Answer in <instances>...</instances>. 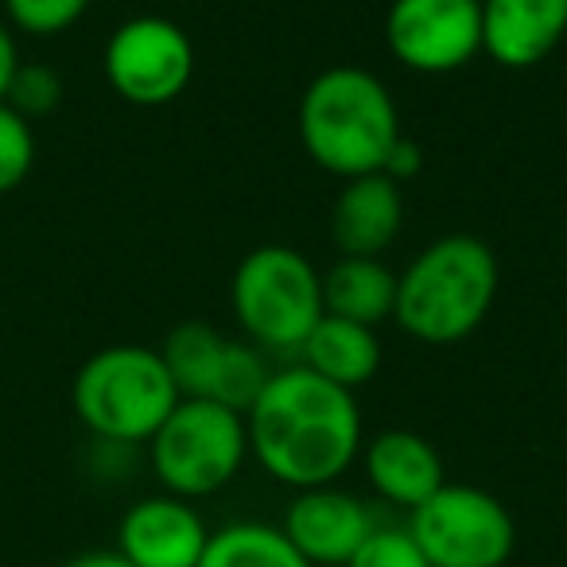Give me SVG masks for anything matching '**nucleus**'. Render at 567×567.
I'll list each match as a JSON object with an SVG mask.
<instances>
[{"label": "nucleus", "instance_id": "nucleus-1", "mask_svg": "<svg viewBox=\"0 0 567 567\" xmlns=\"http://www.w3.org/2000/svg\"><path fill=\"white\" fill-rule=\"evenodd\" d=\"M249 455L288 489L334 486L362 455V409L354 393L308 365L272 370L245 412Z\"/></svg>", "mask_w": 567, "mask_h": 567}, {"label": "nucleus", "instance_id": "nucleus-2", "mask_svg": "<svg viewBox=\"0 0 567 567\" xmlns=\"http://www.w3.org/2000/svg\"><path fill=\"white\" fill-rule=\"evenodd\" d=\"M497 280V257L482 237H435L396 272L393 323L424 347H455L486 323Z\"/></svg>", "mask_w": 567, "mask_h": 567}, {"label": "nucleus", "instance_id": "nucleus-3", "mask_svg": "<svg viewBox=\"0 0 567 567\" xmlns=\"http://www.w3.org/2000/svg\"><path fill=\"white\" fill-rule=\"evenodd\" d=\"M401 110L365 66H327L300 97V144L311 164L342 183L385 167L401 141Z\"/></svg>", "mask_w": 567, "mask_h": 567}, {"label": "nucleus", "instance_id": "nucleus-4", "mask_svg": "<svg viewBox=\"0 0 567 567\" xmlns=\"http://www.w3.org/2000/svg\"><path fill=\"white\" fill-rule=\"evenodd\" d=\"M179 401L183 396L159 350L136 342L97 350L82 362L71 385V404L82 427L97 443L117 447L148 443Z\"/></svg>", "mask_w": 567, "mask_h": 567}, {"label": "nucleus", "instance_id": "nucleus-5", "mask_svg": "<svg viewBox=\"0 0 567 567\" xmlns=\"http://www.w3.org/2000/svg\"><path fill=\"white\" fill-rule=\"evenodd\" d=\"M234 319L265 354H300L323 319V276L292 245H257L229 276Z\"/></svg>", "mask_w": 567, "mask_h": 567}, {"label": "nucleus", "instance_id": "nucleus-6", "mask_svg": "<svg viewBox=\"0 0 567 567\" xmlns=\"http://www.w3.org/2000/svg\"><path fill=\"white\" fill-rule=\"evenodd\" d=\"M245 458H249L245 416L214 401L183 396L148 440V463L156 482L164 486V494L187 497V502L226 489L241 474Z\"/></svg>", "mask_w": 567, "mask_h": 567}, {"label": "nucleus", "instance_id": "nucleus-7", "mask_svg": "<svg viewBox=\"0 0 567 567\" xmlns=\"http://www.w3.org/2000/svg\"><path fill=\"white\" fill-rule=\"evenodd\" d=\"M404 528L432 567H505L517 548V525L502 497L466 482H443Z\"/></svg>", "mask_w": 567, "mask_h": 567}, {"label": "nucleus", "instance_id": "nucleus-8", "mask_svg": "<svg viewBox=\"0 0 567 567\" xmlns=\"http://www.w3.org/2000/svg\"><path fill=\"white\" fill-rule=\"evenodd\" d=\"M167 373H172L179 396L190 401H214L234 412H249L260 396L265 381L272 378L268 358L249 339H229L214 323H179L159 347Z\"/></svg>", "mask_w": 567, "mask_h": 567}, {"label": "nucleus", "instance_id": "nucleus-9", "mask_svg": "<svg viewBox=\"0 0 567 567\" xmlns=\"http://www.w3.org/2000/svg\"><path fill=\"white\" fill-rule=\"evenodd\" d=\"M113 94L141 110L175 102L195 79V43L167 17H133L117 24L102 55Z\"/></svg>", "mask_w": 567, "mask_h": 567}, {"label": "nucleus", "instance_id": "nucleus-10", "mask_svg": "<svg viewBox=\"0 0 567 567\" xmlns=\"http://www.w3.org/2000/svg\"><path fill=\"white\" fill-rule=\"evenodd\" d=\"M385 43L416 74H455L482 55V0H393Z\"/></svg>", "mask_w": 567, "mask_h": 567}, {"label": "nucleus", "instance_id": "nucleus-11", "mask_svg": "<svg viewBox=\"0 0 567 567\" xmlns=\"http://www.w3.org/2000/svg\"><path fill=\"white\" fill-rule=\"evenodd\" d=\"M280 528L311 567H347L373 536L378 517L362 497L334 482V486L296 489Z\"/></svg>", "mask_w": 567, "mask_h": 567}, {"label": "nucleus", "instance_id": "nucleus-12", "mask_svg": "<svg viewBox=\"0 0 567 567\" xmlns=\"http://www.w3.org/2000/svg\"><path fill=\"white\" fill-rule=\"evenodd\" d=\"M210 540L195 502L175 494L141 497L117 525V551L133 567H198Z\"/></svg>", "mask_w": 567, "mask_h": 567}, {"label": "nucleus", "instance_id": "nucleus-13", "mask_svg": "<svg viewBox=\"0 0 567 567\" xmlns=\"http://www.w3.org/2000/svg\"><path fill=\"white\" fill-rule=\"evenodd\" d=\"M567 35V0H482V55L505 71L540 66Z\"/></svg>", "mask_w": 567, "mask_h": 567}, {"label": "nucleus", "instance_id": "nucleus-14", "mask_svg": "<svg viewBox=\"0 0 567 567\" xmlns=\"http://www.w3.org/2000/svg\"><path fill=\"white\" fill-rule=\"evenodd\" d=\"M362 466L373 494L409 513L447 482L435 443L420 432H409V427H389V432L373 435L370 443H362Z\"/></svg>", "mask_w": 567, "mask_h": 567}, {"label": "nucleus", "instance_id": "nucleus-15", "mask_svg": "<svg viewBox=\"0 0 567 567\" xmlns=\"http://www.w3.org/2000/svg\"><path fill=\"white\" fill-rule=\"evenodd\" d=\"M404 226V190L385 172L347 179L331 206V237L342 257H385Z\"/></svg>", "mask_w": 567, "mask_h": 567}, {"label": "nucleus", "instance_id": "nucleus-16", "mask_svg": "<svg viewBox=\"0 0 567 567\" xmlns=\"http://www.w3.org/2000/svg\"><path fill=\"white\" fill-rule=\"evenodd\" d=\"M381 358H385V347L378 339V327L350 323V319L327 316V311L300 347V365L350 393L378 378Z\"/></svg>", "mask_w": 567, "mask_h": 567}, {"label": "nucleus", "instance_id": "nucleus-17", "mask_svg": "<svg viewBox=\"0 0 567 567\" xmlns=\"http://www.w3.org/2000/svg\"><path fill=\"white\" fill-rule=\"evenodd\" d=\"M396 272L381 257H339L323 272V311L350 323L378 327L393 319Z\"/></svg>", "mask_w": 567, "mask_h": 567}, {"label": "nucleus", "instance_id": "nucleus-18", "mask_svg": "<svg viewBox=\"0 0 567 567\" xmlns=\"http://www.w3.org/2000/svg\"><path fill=\"white\" fill-rule=\"evenodd\" d=\"M198 567H311L280 525L265 520H234L206 540Z\"/></svg>", "mask_w": 567, "mask_h": 567}, {"label": "nucleus", "instance_id": "nucleus-19", "mask_svg": "<svg viewBox=\"0 0 567 567\" xmlns=\"http://www.w3.org/2000/svg\"><path fill=\"white\" fill-rule=\"evenodd\" d=\"M94 0H4V20L24 35H63L90 12Z\"/></svg>", "mask_w": 567, "mask_h": 567}, {"label": "nucleus", "instance_id": "nucleus-20", "mask_svg": "<svg viewBox=\"0 0 567 567\" xmlns=\"http://www.w3.org/2000/svg\"><path fill=\"white\" fill-rule=\"evenodd\" d=\"M35 167V128L12 105L0 102V195L28 183Z\"/></svg>", "mask_w": 567, "mask_h": 567}, {"label": "nucleus", "instance_id": "nucleus-21", "mask_svg": "<svg viewBox=\"0 0 567 567\" xmlns=\"http://www.w3.org/2000/svg\"><path fill=\"white\" fill-rule=\"evenodd\" d=\"M59 102H63V79H59V71H51L43 63L17 66V79H12L4 105H12L24 121H40L51 117L59 110Z\"/></svg>", "mask_w": 567, "mask_h": 567}, {"label": "nucleus", "instance_id": "nucleus-22", "mask_svg": "<svg viewBox=\"0 0 567 567\" xmlns=\"http://www.w3.org/2000/svg\"><path fill=\"white\" fill-rule=\"evenodd\" d=\"M347 567H432V564H427V556L416 548L409 528L378 525Z\"/></svg>", "mask_w": 567, "mask_h": 567}, {"label": "nucleus", "instance_id": "nucleus-23", "mask_svg": "<svg viewBox=\"0 0 567 567\" xmlns=\"http://www.w3.org/2000/svg\"><path fill=\"white\" fill-rule=\"evenodd\" d=\"M420 167H424V152H420V144L409 141V136H401L396 148L389 152V159H385L381 172H385L393 183H404V179H412V175H420Z\"/></svg>", "mask_w": 567, "mask_h": 567}, {"label": "nucleus", "instance_id": "nucleus-24", "mask_svg": "<svg viewBox=\"0 0 567 567\" xmlns=\"http://www.w3.org/2000/svg\"><path fill=\"white\" fill-rule=\"evenodd\" d=\"M17 66H20L17 28L0 17V102L9 97V86H12V79H17Z\"/></svg>", "mask_w": 567, "mask_h": 567}, {"label": "nucleus", "instance_id": "nucleus-25", "mask_svg": "<svg viewBox=\"0 0 567 567\" xmlns=\"http://www.w3.org/2000/svg\"><path fill=\"white\" fill-rule=\"evenodd\" d=\"M63 567H133L117 548H97V551H82V556L66 559Z\"/></svg>", "mask_w": 567, "mask_h": 567}]
</instances>
